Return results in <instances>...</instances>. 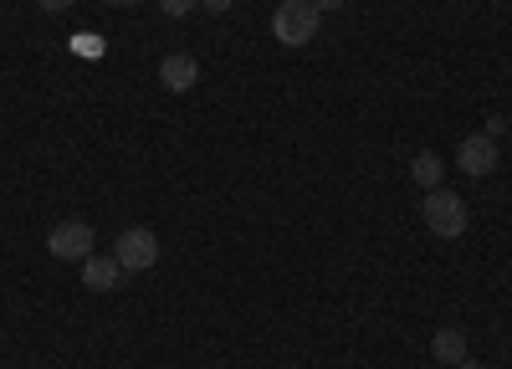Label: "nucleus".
I'll return each mask as SVG.
<instances>
[{
    "label": "nucleus",
    "mask_w": 512,
    "mask_h": 369,
    "mask_svg": "<svg viewBox=\"0 0 512 369\" xmlns=\"http://www.w3.org/2000/svg\"><path fill=\"white\" fill-rule=\"evenodd\" d=\"M323 26V11L313 6V0H282V6L272 11V36L282 41V47H308V41L318 36Z\"/></svg>",
    "instance_id": "nucleus-1"
},
{
    "label": "nucleus",
    "mask_w": 512,
    "mask_h": 369,
    "mask_svg": "<svg viewBox=\"0 0 512 369\" xmlns=\"http://www.w3.org/2000/svg\"><path fill=\"white\" fill-rule=\"evenodd\" d=\"M420 216H425V226H431L436 236H461L466 231V200L456 195V190H425V200H420Z\"/></svg>",
    "instance_id": "nucleus-2"
},
{
    "label": "nucleus",
    "mask_w": 512,
    "mask_h": 369,
    "mask_svg": "<svg viewBox=\"0 0 512 369\" xmlns=\"http://www.w3.org/2000/svg\"><path fill=\"white\" fill-rule=\"evenodd\" d=\"M113 257H118L123 272H149V267L159 262V236H154L149 226H128V231L118 236V246H113Z\"/></svg>",
    "instance_id": "nucleus-3"
},
{
    "label": "nucleus",
    "mask_w": 512,
    "mask_h": 369,
    "mask_svg": "<svg viewBox=\"0 0 512 369\" xmlns=\"http://www.w3.org/2000/svg\"><path fill=\"white\" fill-rule=\"evenodd\" d=\"M47 252L52 257H62V262H88L93 257V226L88 221H62V226H52L47 231Z\"/></svg>",
    "instance_id": "nucleus-4"
},
{
    "label": "nucleus",
    "mask_w": 512,
    "mask_h": 369,
    "mask_svg": "<svg viewBox=\"0 0 512 369\" xmlns=\"http://www.w3.org/2000/svg\"><path fill=\"white\" fill-rule=\"evenodd\" d=\"M456 164H461V175L487 180V175L497 170V139H487V134L461 139V149H456Z\"/></svg>",
    "instance_id": "nucleus-5"
},
{
    "label": "nucleus",
    "mask_w": 512,
    "mask_h": 369,
    "mask_svg": "<svg viewBox=\"0 0 512 369\" xmlns=\"http://www.w3.org/2000/svg\"><path fill=\"white\" fill-rule=\"evenodd\" d=\"M159 82L169 93H190L195 82H200V67H195V57L190 52H169L164 62H159Z\"/></svg>",
    "instance_id": "nucleus-6"
},
{
    "label": "nucleus",
    "mask_w": 512,
    "mask_h": 369,
    "mask_svg": "<svg viewBox=\"0 0 512 369\" xmlns=\"http://www.w3.org/2000/svg\"><path fill=\"white\" fill-rule=\"evenodd\" d=\"M118 277H123L118 257H88V262H82V282H88L93 293H113Z\"/></svg>",
    "instance_id": "nucleus-7"
},
{
    "label": "nucleus",
    "mask_w": 512,
    "mask_h": 369,
    "mask_svg": "<svg viewBox=\"0 0 512 369\" xmlns=\"http://www.w3.org/2000/svg\"><path fill=\"white\" fill-rule=\"evenodd\" d=\"M441 170H446V164H441L436 149H420V154L410 159V180H415L420 190H436V185H441Z\"/></svg>",
    "instance_id": "nucleus-8"
},
{
    "label": "nucleus",
    "mask_w": 512,
    "mask_h": 369,
    "mask_svg": "<svg viewBox=\"0 0 512 369\" xmlns=\"http://www.w3.org/2000/svg\"><path fill=\"white\" fill-rule=\"evenodd\" d=\"M431 354H436L441 364H451V369H456V364L466 359V334H461V328H441V334L431 339Z\"/></svg>",
    "instance_id": "nucleus-9"
},
{
    "label": "nucleus",
    "mask_w": 512,
    "mask_h": 369,
    "mask_svg": "<svg viewBox=\"0 0 512 369\" xmlns=\"http://www.w3.org/2000/svg\"><path fill=\"white\" fill-rule=\"evenodd\" d=\"M195 6H200V0H159V11H164V16H190Z\"/></svg>",
    "instance_id": "nucleus-10"
},
{
    "label": "nucleus",
    "mask_w": 512,
    "mask_h": 369,
    "mask_svg": "<svg viewBox=\"0 0 512 369\" xmlns=\"http://www.w3.org/2000/svg\"><path fill=\"white\" fill-rule=\"evenodd\" d=\"M200 6H205V11H210V16H226V11H231V6H236V0H200Z\"/></svg>",
    "instance_id": "nucleus-11"
},
{
    "label": "nucleus",
    "mask_w": 512,
    "mask_h": 369,
    "mask_svg": "<svg viewBox=\"0 0 512 369\" xmlns=\"http://www.w3.org/2000/svg\"><path fill=\"white\" fill-rule=\"evenodd\" d=\"M313 6H318V11L328 16V11H344V6H349V0H313Z\"/></svg>",
    "instance_id": "nucleus-12"
},
{
    "label": "nucleus",
    "mask_w": 512,
    "mask_h": 369,
    "mask_svg": "<svg viewBox=\"0 0 512 369\" xmlns=\"http://www.w3.org/2000/svg\"><path fill=\"white\" fill-rule=\"evenodd\" d=\"M36 6H41V11H52V16H57V11H67V6H72V0H36Z\"/></svg>",
    "instance_id": "nucleus-13"
},
{
    "label": "nucleus",
    "mask_w": 512,
    "mask_h": 369,
    "mask_svg": "<svg viewBox=\"0 0 512 369\" xmlns=\"http://www.w3.org/2000/svg\"><path fill=\"white\" fill-rule=\"evenodd\" d=\"M456 369H492V364H472V359H461Z\"/></svg>",
    "instance_id": "nucleus-14"
},
{
    "label": "nucleus",
    "mask_w": 512,
    "mask_h": 369,
    "mask_svg": "<svg viewBox=\"0 0 512 369\" xmlns=\"http://www.w3.org/2000/svg\"><path fill=\"white\" fill-rule=\"evenodd\" d=\"M113 6H134V0H113Z\"/></svg>",
    "instance_id": "nucleus-15"
}]
</instances>
